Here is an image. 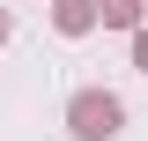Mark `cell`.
I'll list each match as a JSON object with an SVG mask.
<instances>
[{
    "instance_id": "6da1fadb",
    "label": "cell",
    "mask_w": 148,
    "mask_h": 141,
    "mask_svg": "<svg viewBox=\"0 0 148 141\" xmlns=\"http://www.w3.org/2000/svg\"><path fill=\"white\" fill-rule=\"evenodd\" d=\"M74 134H119V97H74Z\"/></svg>"
},
{
    "instance_id": "7a4b0ae2",
    "label": "cell",
    "mask_w": 148,
    "mask_h": 141,
    "mask_svg": "<svg viewBox=\"0 0 148 141\" xmlns=\"http://www.w3.org/2000/svg\"><path fill=\"white\" fill-rule=\"evenodd\" d=\"M59 22H67V30H82V22H89V0H67V8H59Z\"/></svg>"
},
{
    "instance_id": "3957f363",
    "label": "cell",
    "mask_w": 148,
    "mask_h": 141,
    "mask_svg": "<svg viewBox=\"0 0 148 141\" xmlns=\"http://www.w3.org/2000/svg\"><path fill=\"white\" fill-rule=\"evenodd\" d=\"M141 67H148V37H141Z\"/></svg>"
}]
</instances>
